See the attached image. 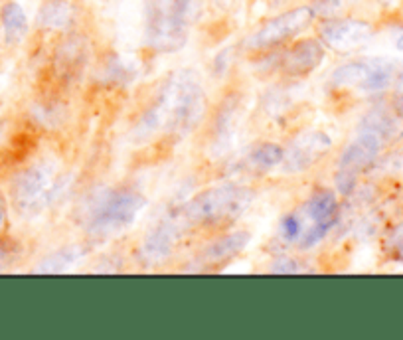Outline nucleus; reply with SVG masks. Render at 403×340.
I'll return each mask as SVG.
<instances>
[{"label": "nucleus", "mask_w": 403, "mask_h": 340, "mask_svg": "<svg viewBox=\"0 0 403 340\" xmlns=\"http://www.w3.org/2000/svg\"><path fill=\"white\" fill-rule=\"evenodd\" d=\"M373 36V28L366 20L356 18H323L319 24V40L324 48L334 52H354V49L366 46Z\"/></svg>", "instance_id": "10"}, {"label": "nucleus", "mask_w": 403, "mask_h": 340, "mask_svg": "<svg viewBox=\"0 0 403 340\" xmlns=\"http://www.w3.org/2000/svg\"><path fill=\"white\" fill-rule=\"evenodd\" d=\"M395 48L400 49V52H403V32L395 38Z\"/></svg>", "instance_id": "22"}, {"label": "nucleus", "mask_w": 403, "mask_h": 340, "mask_svg": "<svg viewBox=\"0 0 403 340\" xmlns=\"http://www.w3.org/2000/svg\"><path fill=\"white\" fill-rule=\"evenodd\" d=\"M62 184V174L56 162H36L18 177L12 186L16 210L24 216H36L46 210L58 198Z\"/></svg>", "instance_id": "6"}, {"label": "nucleus", "mask_w": 403, "mask_h": 340, "mask_svg": "<svg viewBox=\"0 0 403 340\" xmlns=\"http://www.w3.org/2000/svg\"><path fill=\"white\" fill-rule=\"evenodd\" d=\"M2 28H4V36L10 44H18L24 40V36L28 34V18L26 12L22 10V6L16 2H8L2 8Z\"/></svg>", "instance_id": "16"}, {"label": "nucleus", "mask_w": 403, "mask_h": 340, "mask_svg": "<svg viewBox=\"0 0 403 340\" xmlns=\"http://www.w3.org/2000/svg\"><path fill=\"white\" fill-rule=\"evenodd\" d=\"M146 206L145 196L130 188H121L107 194L101 204L97 206L91 222H89V231L95 236H115L125 231L127 227L135 224L139 214Z\"/></svg>", "instance_id": "7"}, {"label": "nucleus", "mask_w": 403, "mask_h": 340, "mask_svg": "<svg viewBox=\"0 0 403 340\" xmlns=\"http://www.w3.org/2000/svg\"><path fill=\"white\" fill-rule=\"evenodd\" d=\"M78 16L76 0H46L38 12V26L42 30H65Z\"/></svg>", "instance_id": "14"}, {"label": "nucleus", "mask_w": 403, "mask_h": 340, "mask_svg": "<svg viewBox=\"0 0 403 340\" xmlns=\"http://www.w3.org/2000/svg\"><path fill=\"white\" fill-rule=\"evenodd\" d=\"M324 60V46L321 40H299L281 58V67L289 76H307L314 71Z\"/></svg>", "instance_id": "12"}, {"label": "nucleus", "mask_w": 403, "mask_h": 340, "mask_svg": "<svg viewBox=\"0 0 403 340\" xmlns=\"http://www.w3.org/2000/svg\"><path fill=\"white\" fill-rule=\"evenodd\" d=\"M2 263H4V258H2V253H0V267H2Z\"/></svg>", "instance_id": "23"}, {"label": "nucleus", "mask_w": 403, "mask_h": 340, "mask_svg": "<svg viewBox=\"0 0 403 340\" xmlns=\"http://www.w3.org/2000/svg\"><path fill=\"white\" fill-rule=\"evenodd\" d=\"M200 12L202 0H146L145 38L148 48L161 54L182 48Z\"/></svg>", "instance_id": "2"}, {"label": "nucleus", "mask_w": 403, "mask_h": 340, "mask_svg": "<svg viewBox=\"0 0 403 340\" xmlns=\"http://www.w3.org/2000/svg\"><path fill=\"white\" fill-rule=\"evenodd\" d=\"M249 234L245 231H233L218 238L216 242L208 243V247L202 251V260L204 263H224L235 258L238 253H242L245 245L249 243Z\"/></svg>", "instance_id": "15"}, {"label": "nucleus", "mask_w": 403, "mask_h": 340, "mask_svg": "<svg viewBox=\"0 0 403 340\" xmlns=\"http://www.w3.org/2000/svg\"><path fill=\"white\" fill-rule=\"evenodd\" d=\"M253 200H255L253 190L245 186H238V184H222V186H214L194 196L192 200L178 212V216L186 226L188 224H216V222H224V220H231L240 216L247 206H251Z\"/></svg>", "instance_id": "5"}, {"label": "nucleus", "mask_w": 403, "mask_h": 340, "mask_svg": "<svg viewBox=\"0 0 403 340\" xmlns=\"http://www.w3.org/2000/svg\"><path fill=\"white\" fill-rule=\"evenodd\" d=\"M81 258V251L76 247V249H62L58 253H54L51 258L44 260L40 263V267H36V273H62L65 271L71 263Z\"/></svg>", "instance_id": "18"}, {"label": "nucleus", "mask_w": 403, "mask_h": 340, "mask_svg": "<svg viewBox=\"0 0 403 340\" xmlns=\"http://www.w3.org/2000/svg\"><path fill=\"white\" fill-rule=\"evenodd\" d=\"M395 133V121L384 111H373L364 117L362 127L354 141L346 146L338 162V186L342 192H348L354 186L360 170L370 166L380 155L382 146Z\"/></svg>", "instance_id": "4"}, {"label": "nucleus", "mask_w": 403, "mask_h": 340, "mask_svg": "<svg viewBox=\"0 0 403 340\" xmlns=\"http://www.w3.org/2000/svg\"><path fill=\"white\" fill-rule=\"evenodd\" d=\"M314 20H316V14L308 4L289 8L277 16L265 20L257 30L247 38L245 46L251 52L277 48V46L289 42L290 38H297L299 34L305 32Z\"/></svg>", "instance_id": "9"}, {"label": "nucleus", "mask_w": 403, "mask_h": 340, "mask_svg": "<svg viewBox=\"0 0 403 340\" xmlns=\"http://www.w3.org/2000/svg\"><path fill=\"white\" fill-rule=\"evenodd\" d=\"M330 146H332L330 135H326L324 131H310L292 141L283 161L289 170H303L308 168L312 162L319 161Z\"/></svg>", "instance_id": "11"}, {"label": "nucleus", "mask_w": 403, "mask_h": 340, "mask_svg": "<svg viewBox=\"0 0 403 340\" xmlns=\"http://www.w3.org/2000/svg\"><path fill=\"white\" fill-rule=\"evenodd\" d=\"M336 218L338 202L334 192L319 190L303 206H299L281 220L279 234L287 243H292L301 249H310L326 238Z\"/></svg>", "instance_id": "3"}, {"label": "nucleus", "mask_w": 403, "mask_h": 340, "mask_svg": "<svg viewBox=\"0 0 403 340\" xmlns=\"http://www.w3.org/2000/svg\"><path fill=\"white\" fill-rule=\"evenodd\" d=\"M395 67L389 60L384 58H364L352 60L338 65L332 76L330 83L340 89H356L364 93H378L384 91L393 81Z\"/></svg>", "instance_id": "8"}, {"label": "nucleus", "mask_w": 403, "mask_h": 340, "mask_svg": "<svg viewBox=\"0 0 403 340\" xmlns=\"http://www.w3.org/2000/svg\"><path fill=\"white\" fill-rule=\"evenodd\" d=\"M283 159H285V150L275 143H261L249 155V162L257 170H269L279 162H283Z\"/></svg>", "instance_id": "17"}, {"label": "nucleus", "mask_w": 403, "mask_h": 340, "mask_svg": "<svg viewBox=\"0 0 403 340\" xmlns=\"http://www.w3.org/2000/svg\"><path fill=\"white\" fill-rule=\"evenodd\" d=\"M395 99H398V105L403 109V71L398 78V83H395Z\"/></svg>", "instance_id": "20"}, {"label": "nucleus", "mask_w": 403, "mask_h": 340, "mask_svg": "<svg viewBox=\"0 0 403 340\" xmlns=\"http://www.w3.org/2000/svg\"><path fill=\"white\" fill-rule=\"evenodd\" d=\"M4 220H6V204H4V198L0 192V227L4 226Z\"/></svg>", "instance_id": "21"}, {"label": "nucleus", "mask_w": 403, "mask_h": 340, "mask_svg": "<svg viewBox=\"0 0 403 340\" xmlns=\"http://www.w3.org/2000/svg\"><path fill=\"white\" fill-rule=\"evenodd\" d=\"M204 109L202 85L192 73H178L162 87L143 127L148 131H188Z\"/></svg>", "instance_id": "1"}, {"label": "nucleus", "mask_w": 403, "mask_h": 340, "mask_svg": "<svg viewBox=\"0 0 403 340\" xmlns=\"http://www.w3.org/2000/svg\"><path fill=\"white\" fill-rule=\"evenodd\" d=\"M356 0H308V6L314 10L316 18H334L354 6Z\"/></svg>", "instance_id": "19"}, {"label": "nucleus", "mask_w": 403, "mask_h": 340, "mask_svg": "<svg viewBox=\"0 0 403 340\" xmlns=\"http://www.w3.org/2000/svg\"><path fill=\"white\" fill-rule=\"evenodd\" d=\"M184 226L186 224L180 220V216L176 214V216L168 218L166 222H162L157 229H152L146 236L145 245H143V251H145L146 258L150 261L166 258L172 251V247L176 245L178 238H180V229Z\"/></svg>", "instance_id": "13"}]
</instances>
